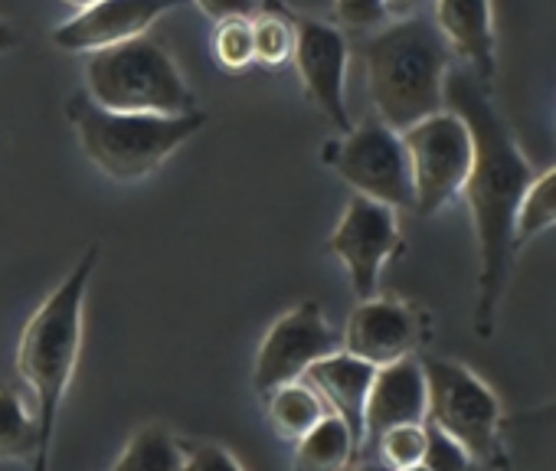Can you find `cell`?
Masks as SVG:
<instances>
[{
	"mask_svg": "<svg viewBox=\"0 0 556 471\" xmlns=\"http://www.w3.org/2000/svg\"><path fill=\"white\" fill-rule=\"evenodd\" d=\"M445 105L455 109L475 141L471 170L465 177V200L471 213L475 246H478V282H475V334L488 341L497 331L510 263L517 253V209L533 167L504 125L501 112L491 102V89L481 86L465 66L448 69L445 76Z\"/></svg>",
	"mask_w": 556,
	"mask_h": 471,
	"instance_id": "obj_1",
	"label": "cell"
},
{
	"mask_svg": "<svg viewBox=\"0 0 556 471\" xmlns=\"http://www.w3.org/2000/svg\"><path fill=\"white\" fill-rule=\"evenodd\" d=\"M102 246L92 243L73 272L43 298V305L30 315L21 344H17V373L30 386L37 399V429H40V455L34 461L37 471L50 464L56 422L63 399L73 386L79 351H83V318H86V292L96 276Z\"/></svg>",
	"mask_w": 556,
	"mask_h": 471,
	"instance_id": "obj_2",
	"label": "cell"
},
{
	"mask_svg": "<svg viewBox=\"0 0 556 471\" xmlns=\"http://www.w3.org/2000/svg\"><path fill=\"white\" fill-rule=\"evenodd\" d=\"M357 53L367 66L377 118L390 128L406 131L419 118L445 109L452 50L432 17H393L357 40Z\"/></svg>",
	"mask_w": 556,
	"mask_h": 471,
	"instance_id": "obj_3",
	"label": "cell"
},
{
	"mask_svg": "<svg viewBox=\"0 0 556 471\" xmlns=\"http://www.w3.org/2000/svg\"><path fill=\"white\" fill-rule=\"evenodd\" d=\"M66 118L86 157L112 180L135 183L151 177L180 144H187L203 125L206 112L193 109L184 115L161 112H118L99 105L89 92H73Z\"/></svg>",
	"mask_w": 556,
	"mask_h": 471,
	"instance_id": "obj_4",
	"label": "cell"
},
{
	"mask_svg": "<svg viewBox=\"0 0 556 471\" xmlns=\"http://www.w3.org/2000/svg\"><path fill=\"white\" fill-rule=\"evenodd\" d=\"M86 92L99 105L118 112L184 115L197 109V96L170 50L151 34L92 50L86 63Z\"/></svg>",
	"mask_w": 556,
	"mask_h": 471,
	"instance_id": "obj_5",
	"label": "cell"
},
{
	"mask_svg": "<svg viewBox=\"0 0 556 471\" xmlns=\"http://www.w3.org/2000/svg\"><path fill=\"white\" fill-rule=\"evenodd\" d=\"M422 370L429 390L426 422L448 432L471 455L475 468H510L497 393L471 367L448 357H422Z\"/></svg>",
	"mask_w": 556,
	"mask_h": 471,
	"instance_id": "obj_6",
	"label": "cell"
},
{
	"mask_svg": "<svg viewBox=\"0 0 556 471\" xmlns=\"http://www.w3.org/2000/svg\"><path fill=\"white\" fill-rule=\"evenodd\" d=\"M400 135L413 170V209L422 216H435L465 187L475 154L471 128L455 109L445 105Z\"/></svg>",
	"mask_w": 556,
	"mask_h": 471,
	"instance_id": "obj_7",
	"label": "cell"
},
{
	"mask_svg": "<svg viewBox=\"0 0 556 471\" xmlns=\"http://www.w3.org/2000/svg\"><path fill=\"white\" fill-rule=\"evenodd\" d=\"M325 161L354 187L393 209H413V170L403 135L383 118H367L325 148Z\"/></svg>",
	"mask_w": 556,
	"mask_h": 471,
	"instance_id": "obj_8",
	"label": "cell"
},
{
	"mask_svg": "<svg viewBox=\"0 0 556 471\" xmlns=\"http://www.w3.org/2000/svg\"><path fill=\"white\" fill-rule=\"evenodd\" d=\"M328 250L348 269L357 302L377 295L387 263L403 250L396 209L374 196L354 193L331 232Z\"/></svg>",
	"mask_w": 556,
	"mask_h": 471,
	"instance_id": "obj_9",
	"label": "cell"
},
{
	"mask_svg": "<svg viewBox=\"0 0 556 471\" xmlns=\"http://www.w3.org/2000/svg\"><path fill=\"white\" fill-rule=\"evenodd\" d=\"M341 347V334L328 321L318 302H302L292 311L278 318L268 334L258 344L255 367H252V386L255 393H268L282 383L302 380L305 370Z\"/></svg>",
	"mask_w": 556,
	"mask_h": 471,
	"instance_id": "obj_10",
	"label": "cell"
},
{
	"mask_svg": "<svg viewBox=\"0 0 556 471\" xmlns=\"http://www.w3.org/2000/svg\"><path fill=\"white\" fill-rule=\"evenodd\" d=\"M292 60H295L308 102L321 109L341 135H348L354 128L351 112H348V63H351L348 34L334 24L295 17Z\"/></svg>",
	"mask_w": 556,
	"mask_h": 471,
	"instance_id": "obj_11",
	"label": "cell"
},
{
	"mask_svg": "<svg viewBox=\"0 0 556 471\" xmlns=\"http://www.w3.org/2000/svg\"><path fill=\"white\" fill-rule=\"evenodd\" d=\"M426 315L416 305L377 292L357 302L354 315L348 318L341 347L370 360L374 367H383L413 357L426 341Z\"/></svg>",
	"mask_w": 556,
	"mask_h": 471,
	"instance_id": "obj_12",
	"label": "cell"
},
{
	"mask_svg": "<svg viewBox=\"0 0 556 471\" xmlns=\"http://www.w3.org/2000/svg\"><path fill=\"white\" fill-rule=\"evenodd\" d=\"M187 4V0H96L83 8L73 21L53 30V43L66 53H92L102 47H115L135 40L154 27L167 11Z\"/></svg>",
	"mask_w": 556,
	"mask_h": 471,
	"instance_id": "obj_13",
	"label": "cell"
},
{
	"mask_svg": "<svg viewBox=\"0 0 556 471\" xmlns=\"http://www.w3.org/2000/svg\"><path fill=\"white\" fill-rule=\"evenodd\" d=\"M426 412H429V390H426L422 360L403 357L377 367L364 406V445H374V438L390 425L426 422Z\"/></svg>",
	"mask_w": 556,
	"mask_h": 471,
	"instance_id": "obj_14",
	"label": "cell"
},
{
	"mask_svg": "<svg viewBox=\"0 0 556 471\" xmlns=\"http://www.w3.org/2000/svg\"><path fill=\"white\" fill-rule=\"evenodd\" d=\"M435 27L445 37L452 56L491 89L497 76V34L491 0H435Z\"/></svg>",
	"mask_w": 556,
	"mask_h": 471,
	"instance_id": "obj_15",
	"label": "cell"
},
{
	"mask_svg": "<svg viewBox=\"0 0 556 471\" xmlns=\"http://www.w3.org/2000/svg\"><path fill=\"white\" fill-rule=\"evenodd\" d=\"M374 373H377V367L370 360L338 347V351L318 357L302 377L318 390L325 406L351 425L361 448H364V406H367Z\"/></svg>",
	"mask_w": 556,
	"mask_h": 471,
	"instance_id": "obj_16",
	"label": "cell"
},
{
	"mask_svg": "<svg viewBox=\"0 0 556 471\" xmlns=\"http://www.w3.org/2000/svg\"><path fill=\"white\" fill-rule=\"evenodd\" d=\"M507 464L520 468H556V403L504 422Z\"/></svg>",
	"mask_w": 556,
	"mask_h": 471,
	"instance_id": "obj_17",
	"label": "cell"
},
{
	"mask_svg": "<svg viewBox=\"0 0 556 471\" xmlns=\"http://www.w3.org/2000/svg\"><path fill=\"white\" fill-rule=\"evenodd\" d=\"M265 409H268V419H271L275 432L282 438H289V442L302 438L325 412H331L308 380H292V383L268 390L265 393Z\"/></svg>",
	"mask_w": 556,
	"mask_h": 471,
	"instance_id": "obj_18",
	"label": "cell"
},
{
	"mask_svg": "<svg viewBox=\"0 0 556 471\" xmlns=\"http://www.w3.org/2000/svg\"><path fill=\"white\" fill-rule=\"evenodd\" d=\"M361 451L351 425L338 412H325L302 438H295L299 468H344Z\"/></svg>",
	"mask_w": 556,
	"mask_h": 471,
	"instance_id": "obj_19",
	"label": "cell"
},
{
	"mask_svg": "<svg viewBox=\"0 0 556 471\" xmlns=\"http://www.w3.org/2000/svg\"><path fill=\"white\" fill-rule=\"evenodd\" d=\"M115 471H184V445L180 438L161 425H141L128 445L122 448V455L112 461Z\"/></svg>",
	"mask_w": 556,
	"mask_h": 471,
	"instance_id": "obj_20",
	"label": "cell"
},
{
	"mask_svg": "<svg viewBox=\"0 0 556 471\" xmlns=\"http://www.w3.org/2000/svg\"><path fill=\"white\" fill-rule=\"evenodd\" d=\"M40 429L27 412L21 393L0 390V461H37Z\"/></svg>",
	"mask_w": 556,
	"mask_h": 471,
	"instance_id": "obj_21",
	"label": "cell"
},
{
	"mask_svg": "<svg viewBox=\"0 0 556 471\" xmlns=\"http://www.w3.org/2000/svg\"><path fill=\"white\" fill-rule=\"evenodd\" d=\"M252 47H255V63L265 66L289 63L295 53V17L278 4H268L258 14H252Z\"/></svg>",
	"mask_w": 556,
	"mask_h": 471,
	"instance_id": "obj_22",
	"label": "cell"
},
{
	"mask_svg": "<svg viewBox=\"0 0 556 471\" xmlns=\"http://www.w3.org/2000/svg\"><path fill=\"white\" fill-rule=\"evenodd\" d=\"M546 229H556V164L543 174H533L523 190L517 209V243H527Z\"/></svg>",
	"mask_w": 556,
	"mask_h": 471,
	"instance_id": "obj_23",
	"label": "cell"
},
{
	"mask_svg": "<svg viewBox=\"0 0 556 471\" xmlns=\"http://www.w3.org/2000/svg\"><path fill=\"white\" fill-rule=\"evenodd\" d=\"M213 56L223 69L239 73L255 63V47H252V14H232L216 21L213 30Z\"/></svg>",
	"mask_w": 556,
	"mask_h": 471,
	"instance_id": "obj_24",
	"label": "cell"
},
{
	"mask_svg": "<svg viewBox=\"0 0 556 471\" xmlns=\"http://www.w3.org/2000/svg\"><path fill=\"white\" fill-rule=\"evenodd\" d=\"M374 448L390 468H422L426 455V422H400L374 438Z\"/></svg>",
	"mask_w": 556,
	"mask_h": 471,
	"instance_id": "obj_25",
	"label": "cell"
},
{
	"mask_svg": "<svg viewBox=\"0 0 556 471\" xmlns=\"http://www.w3.org/2000/svg\"><path fill=\"white\" fill-rule=\"evenodd\" d=\"M422 468L429 471H462V468H475L471 455L439 425L426 422V455H422Z\"/></svg>",
	"mask_w": 556,
	"mask_h": 471,
	"instance_id": "obj_26",
	"label": "cell"
},
{
	"mask_svg": "<svg viewBox=\"0 0 556 471\" xmlns=\"http://www.w3.org/2000/svg\"><path fill=\"white\" fill-rule=\"evenodd\" d=\"M334 17L344 34H370L390 21L383 0H334Z\"/></svg>",
	"mask_w": 556,
	"mask_h": 471,
	"instance_id": "obj_27",
	"label": "cell"
},
{
	"mask_svg": "<svg viewBox=\"0 0 556 471\" xmlns=\"http://www.w3.org/2000/svg\"><path fill=\"white\" fill-rule=\"evenodd\" d=\"M184 468L190 471H210V468H242V461L226 451L223 445H213V442H184Z\"/></svg>",
	"mask_w": 556,
	"mask_h": 471,
	"instance_id": "obj_28",
	"label": "cell"
},
{
	"mask_svg": "<svg viewBox=\"0 0 556 471\" xmlns=\"http://www.w3.org/2000/svg\"><path fill=\"white\" fill-rule=\"evenodd\" d=\"M193 4L210 21H223V17H232V14H255V0H193Z\"/></svg>",
	"mask_w": 556,
	"mask_h": 471,
	"instance_id": "obj_29",
	"label": "cell"
},
{
	"mask_svg": "<svg viewBox=\"0 0 556 471\" xmlns=\"http://www.w3.org/2000/svg\"><path fill=\"white\" fill-rule=\"evenodd\" d=\"M429 4V0H383L387 8V17H409V14H422V8Z\"/></svg>",
	"mask_w": 556,
	"mask_h": 471,
	"instance_id": "obj_30",
	"label": "cell"
},
{
	"mask_svg": "<svg viewBox=\"0 0 556 471\" xmlns=\"http://www.w3.org/2000/svg\"><path fill=\"white\" fill-rule=\"evenodd\" d=\"M11 47H17V30L8 21H0V53L11 50Z\"/></svg>",
	"mask_w": 556,
	"mask_h": 471,
	"instance_id": "obj_31",
	"label": "cell"
},
{
	"mask_svg": "<svg viewBox=\"0 0 556 471\" xmlns=\"http://www.w3.org/2000/svg\"><path fill=\"white\" fill-rule=\"evenodd\" d=\"M66 4H73V8H79V11H83V8L96 4V0H66Z\"/></svg>",
	"mask_w": 556,
	"mask_h": 471,
	"instance_id": "obj_32",
	"label": "cell"
},
{
	"mask_svg": "<svg viewBox=\"0 0 556 471\" xmlns=\"http://www.w3.org/2000/svg\"><path fill=\"white\" fill-rule=\"evenodd\" d=\"M553 135H556V128H553Z\"/></svg>",
	"mask_w": 556,
	"mask_h": 471,
	"instance_id": "obj_33",
	"label": "cell"
}]
</instances>
